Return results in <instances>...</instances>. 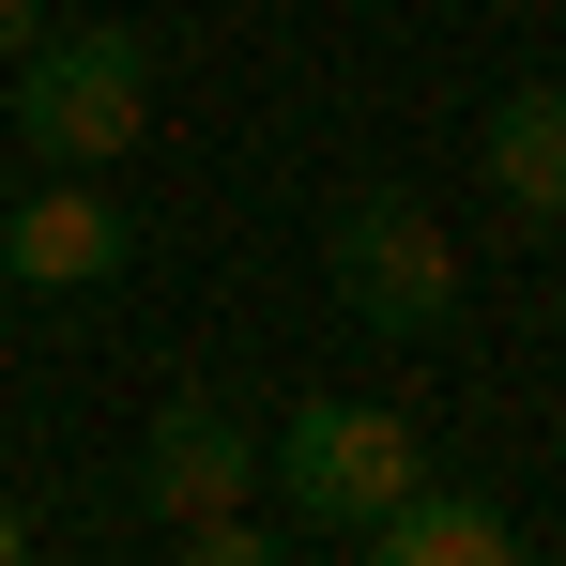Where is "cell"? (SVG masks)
<instances>
[{"label": "cell", "mask_w": 566, "mask_h": 566, "mask_svg": "<svg viewBox=\"0 0 566 566\" xmlns=\"http://www.w3.org/2000/svg\"><path fill=\"white\" fill-rule=\"evenodd\" d=\"M353 552H382V566H505V552H521V521H505V505H474V490H429V474H413Z\"/></svg>", "instance_id": "obj_6"}, {"label": "cell", "mask_w": 566, "mask_h": 566, "mask_svg": "<svg viewBox=\"0 0 566 566\" xmlns=\"http://www.w3.org/2000/svg\"><path fill=\"white\" fill-rule=\"evenodd\" d=\"M138 261V214L93 185V169H46V185L0 214V276H31V291H93Z\"/></svg>", "instance_id": "obj_4"}, {"label": "cell", "mask_w": 566, "mask_h": 566, "mask_svg": "<svg viewBox=\"0 0 566 566\" xmlns=\"http://www.w3.org/2000/svg\"><path fill=\"white\" fill-rule=\"evenodd\" d=\"M31 31H46V0H0V62H15V46H31Z\"/></svg>", "instance_id": "obj_9"}, {"label": "cell", "mask_w": 566, "mask_h": 566, "mask_svg": "<svg viewBox=\"0 0 566 566\" xmlns=\"http://www.w3.org/2000/svg\"><path fill=\"white\" fill-rule=\"evenodd\" d=\"M185 552H199V566H261V552H276V521H245V505H199V521H185Z\"/></svg>", "instance_id": "obj_8"}, {"label": "cell", "mask_w": 566, "mask_h": 566, "mask_svg": "<svg viewBox=\"0 0 566 566\" xmlns=\"http://www.w3.org/2000/svg\"><path fill=\"white\" fill-rule=\"evenodd\" d=\"M138 490H154V521L245 505V490H261V429H245L230 398H169V413H154V460H138Z\"/></svg>", "instance_id": "obj_5"}, {"label": "cell", "mask_w": 566, "mask_h": 566, "mask_svg": "<svg viewBox=\"0 0 566 566\" xmlns=\"http://www.w3.org/2000/svg\"><path fill=\"white\" fill-rule=\"evenodd\" d=\"M413 474H429V444H413V413H382V398H306L276 444H261V490L291 505V536H368Z\"/></svg>", "instance_id": "obj_2"}, {"label": "cell", "mask_w": 566, "mask_h": 566, "mask_svg": "<svg viewBox=\"0 0 566 566\" xmlns=\"http://www.w3.org/2000/svg\"><path fill=\"white\" fill-rule=\"evenodd\" d=\"M490 199H505L521 230H566V77L490 107Z\"/></svg>", "instance_id": "obj_7"}, {"label": "cell", "mask_w": 566, "mask_h": 566, "mask_svg": "<svg viewBox=\"0 0 566 566\" xmlns=\"http://www.w3.org/2000/svg\"><path fill=\"white\" fill-rule=\"evenodd\" d=\"M15 552H31V521H15V505H0V566H15Z\"/></svg>", "instance_id": "obj_10"}, {"label": "cell", "mask_w": 566, "mask_h": 566, "mask_svg": "<svg viewBox=\"0 0 566 566\" xmlns=\"http://www.w3.org/2000/svg\"><path fill=\"white\" fill-rule=\"evenodd\" d=\"M322 276H337V306L368 337H444L460 322V245H444V214L413 185H353L337 199L322 214Z\"/></svg>", "instance_id": "obj_3"}, {"label": "cell", "mask_w": 566, "mask_h": 566, "mask_svg": "<svg viewBox=\"0 0 566 566\" xmlns=\"http://www.w3.org/2000/svg\"><path fill=\"white\" fill-rule=\"evenodd\" d=\"M138 123H154V46L138 31H31L15 46V138H31V169H107V154H138Z\"/></svg>", "instance_id": "obj_1"}]
</instances>
